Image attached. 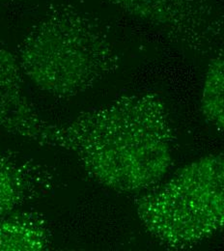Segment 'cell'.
Instances as JSON below:
<instances>
[{"label": "cell", "mask_w": 224, "mask_h": 251, "mask_svg": "<svg viewBox=\"0 0 224 251\" xmlns=\"http://www.w3.org/2000/svg\"><path fill=\"white\" fill-rule=\"evenodd\" d=\"M105 1L195 52L211 51L224 29L222 15L208 0Z\"/></svg>", "instance_id": "4"}, {"label": "cell", "mask_w": 224, "mask_h": 251, "mask_svg": "<svg viewBox=\"0 0 224 251\" xmlns=\"http://www.w3.org/2000/svg\"><path fill=\"white\" fill-rule=\"evenodd\" d=\"M52 245V230L46 217L18 210L0 220V251H43Z\"/></svg>", "instance_id": "7"}, {"label": "cell", "mask_w": 224, "mask_h": 251, "mask_svg": "<svg viewBox=\"0 0 224 251\" xmlns=\"http://www.w3.org/2000/svg\"><path fill=\"white\" fill-rule=\"evenodd\" d=\"M18 58L0 39V129L50 146L51 124L40 117L25 91Z\"/></svg>", "instance_id": "5"}, {"label": "cell", "mask_w": 224, "mask_h": 251, "mask_svg": "<svg viewBox=\"0 0 224 251\" xmlns=\"http://www.w3.org/2000/svg\"><path fill=\"white\" fill-rule=\"evenodd\" d=\"M50 147L73 153L98 184L119 193L160 185L173 164L175 136L159 95H126L73 121L51 125Z\"/></svg>", "instance_id": "1"}, {"label": "cell", "mask_w": 224, "mask_h": 251, "mask_svg": "<svg viewBox=\"0 0 224 251\" xmlns=\"http://www.w3.org/2000/svg\"><path fill=\"white\" fill-rule=\"evenodd\" d=\"M23 74L41 91L71 99L120 68V56L96 19L66 3L51 5L18 48Z\"/></svg>", "instance_id": "2"}, {"label": "cell", "mask_w": 224, "mask_h": 251, "mask_svg": "<svg viewBox=\"0 0 224 251\" xmlns=\"http://www.w3.org/2000/svg\"><path fill=\"white\" fill-rule=\"evenodd\" d=\"M200 107L205 120L224 134V45L207 69Z\"/></svg>", "instance_id": "8"}, {"label": "cell", "mask_w": 224, "mask_h": 251, "mask_svg": "<svg viewBox=\"0 0 224 251\" xmlns=\"http://www.w3.org/2000/svg\"><path fill=\"white\" fill-rule=\"evenodd\" d=\"M134 205L146 231L165 248H192L224 233V155L192 161Z\"/></svg>", "instance_id": "3"}, {"label": "cell", "mask_w": 224, "mask_h": 251, "mask_svg": "<svg viewBox=\"0 0 224 251\" xmlns=\"http://www.w3.org/2000/svg\"><path fill=\"white\" fill-rule=\"evenodd\" d=\"M4 1H9V2H18V1H25V0H4Z\"/></svg>", "instance_id": "9"}, {"label": "cell", "mask_w": 224, "mask_h": 251, "mask_svg": "<svg viewBox=\"0 0 224 251\" xmlns=\"http://www.w3.org/2000/svg\"><path fill=\"white\" fill-rule=\"evenodd\" d=\"M56 179L32 158L0 149V220L50 194Z\"/></svg>", "instance_id": "6"}]
</instances>
